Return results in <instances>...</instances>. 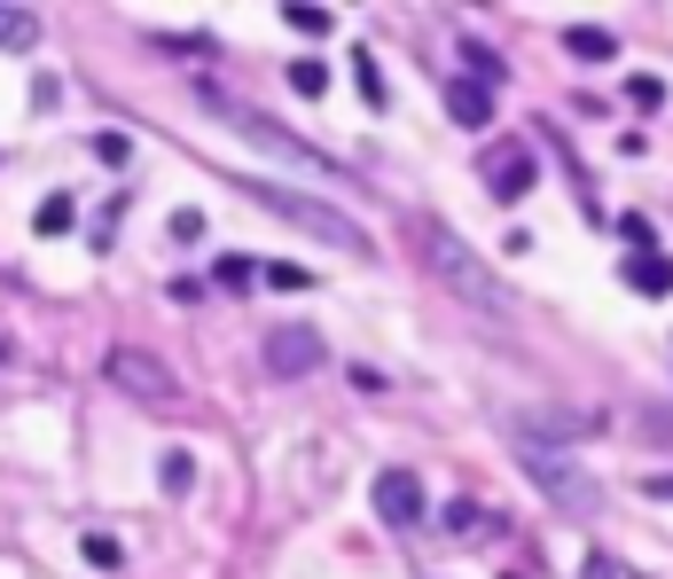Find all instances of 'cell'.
<instances>
[{
	"instance_id": "cell-7",
	"label": "cell",
	"mask_w": 673,
	"mask_h": 579,
	"mask_svg": "<svg viewBox=\"0 0 673 579\" xmlns=\"http://www.w3.org/2000/svg\"><path fill=\"white\" fill-rule=\"evenodd\" d=\"M259 361H267V376H282V384H290V376H313L329 353H321V337H313V329L282 321V329H267V353H259Z\"/></svg>"
},
{
	"instance_id": "cell-25",
	"label": "cell",
	"mask_w": 673,
	"mask_h": 579,
	"mask_svg": "<svg viewBox=\"0 0 673 579\" xmlns=\"http://www.w3.org/2000/svg\"><path fill=\"white\" fill-rule=\"evenodd\" d=\"M95 157H103V164H126L133 141H126V133H95Z\"/></svg>"
},
{
	"instance_id": "cell-2",
	"label": "cell",
	"mask_w": 673,
	"mask_h": 579,
	"mask_svg": "<svg viewBox=\"0 0 673 579\" xmlns=\"http://www.w3.org/2000/svg\"><path fill=\"white\" fill-rule=\"evenodd\" d=\"M235 189L250 196V204H267L275 219H290V227H306L313 243H329V251H345V259H376V243H368V227H353L336 204H321V196H298V189H275V181H243L235 173Z\"/></svg>"
},
{
	"instance_id": "cell-11",
	"label": "cell",
	"mask_w": 673,
	"mask_h": 579,
	"mask_svg": "<svg viewBox=\"0 0 673 579\" xmlns=\"http://www.w3.org/2000/svg\"><path fill=\"white\" fill-rule=\"evenodd\" d=\"M619 290H634V298H665V290H673V259H665V251L627 259V267H619Z\"/></svg>"
},
{
	"instance_id": "cell-6",
	"label": "cell",
	"mask_w": 673,
	"mask_h": 579,
	"mask_svg": "<svg viewBox=\"0 0 673 579\" xmlns=\"http://www.w3.org/2000/svg\"><path fill=\"white\" fill-rule=\"evenodd\" d=\"M533 181H541V164H533V149H525V141L485 149V196H493V204H525V196H533Z\"/></svg>"
},
{
	"instance_id": "cell-30",
	"label": "cell",
	"mask_w": 673,
	"mask_h": 579,
	"mask_svg": "<svg viewBox=\"0 0 673 579\" xmlns=\"http://www.w3.org/2000/svg\"><path fill=\"white\" fill-rule=\"evenodd\" d=\"M587 579H619V564L611 556H587Z\"/></svg>"
},
{
	"instance_id": "cell-4",
	"label": "cell",
	"mask_w": 673,
	"mask_h": 579,
	"mask_svg": "<svg viewBox=\"0 0 673 579\" xmlns=\"http://www.w3.org/2000/svg\"><path fill=\"white\" fill-rule=\"evenodd\" d=\"M517 454H525V478L541 485V502H556L564 517H596V510H603V485L587 478L579 462L548 454V447H517Z\"/></svg>"
},
{
	"instance_id": "cell-15",
	"label": "cell",
	"mask_w": 673,
	"mask_h": 579,
	"mask_svg": "<svg viewBox=\"0 0 673 579\" xmlns=\"http://www.w3.org/2000/svg\"><path fill=\"white\" fill-rule=\"evenodd\" d=\"M250 282H259V259H243V251H227V259H212V290H250Z\"/></svg>"
},
{
	"instance_id": "cell-21",
	"label": "cell",
	"mask_w": 673,
	"mask_h": 579,
	"mask_svg": "<svg viewBox=\"0 0 673 579\" xmlns=\"http://www.w3.org/2000/svg\"><path fill=\"white\" fill-rule=\"evenodd\" d=\"M259 282H275V290H313V275L290 267V259H259Z\"/></svg>"
},
{
	"instance_id": "cell-16",
	"label": "cell",
	"mask_w": 673,
	"mask_h": 579,
	"mask_svg": "<svg viewBox=\"0 0 673 579\" xmlns=\"http://www.w3.org/2000/svg\"><path fill=\"white\" fill-rule=\"evenodd\" d=\"M71 219H78V204H71V196L55 189V196H47V204L32 212V235H47V243H55V235H71Z\"/></svg>"
},
{
	"instance_id": "cell-13",
	"label": "cell",
	"mask_w": 673,
	"mask_h": 579,
	"mask_svg": "<svg viewBox=\"0 0 673 579\" xmlns=\"http://www.w3.org/2000/svg\"><path fill=\"white\" fill-rule=\"evenodd\" d=\"M462 78H478V87H501V78H510V63H501L485 40H462Z\"/></svg>"
},
{
	"instance_id": "cell-23",
	"label": "cell",
	"mask_w": 673,
	"mask_h": 579,
	"mask_svg": "<svg viewBox=\"0 0 673 579\" xmlns=\"http://www.w3.org/2000/svg\"><path fill=\"white\" fill-rule=\"evenodd\" d=\"M627 103H634V110H658V103H665V78L634 71V78H627Z\"/></svg>"
},
{
	"instance_id": "cell-28",
	"label": "cell",
	"mask_w": 673,
	"mask_h": 579,
	"mask_svg": "<svg viewBox=\"0 0 673 579\" xmlns=\"http://www.w3.org/2000/svg\"><path fill=\"white\" fill-rule=\"evenodd\" d=\"M447 525H455V533H478V525H485V510H478V502H455V510H447Z\"/></svg>"
},
{
	"instance_id": "cell-17",
	"label": "cell",
	"mask_w": 673,
	"mask_h": 579,
	"mask_svg": "<svg viewBox=\"0 0 673 579\" xmlns=\"http://www.w3.org/2000/svg\"><path fill=\"white\" fill-rule=\"evenodd\" d=\"M353 87H361V103H368V110H392V103H384V71H376V55H368V47L353 55Z\"/></svg>"
},
{
	"instance_id": "cell-26",
	"label": "cell",
	"mask_w": 673,
	"mask_h": 579,
	"mask_svg": "<svg viewBox=\"0 0 673 579\" xmlns=\"http://www.w3.org/2000/svg\"><path fill=\"white\" fill-rule=\"evenodd\" d=\"M290 32H329V9H306V0H298V9H290Z\"/></svg>"
},
{
	"instance_id": "cell-19",
	"label": "cell",
	"mask_w": 673,
	"mask_h": 579,
	"mask_svg": "<svg viewBox=\"0 0 673 579\" xmlns=\"http://www.w3.org/2000/svg\"><path fill=\"white\" fill-rule=\"evenodd\" d=\"M619 243H627V259H642V251H658V227L642 212H619Z\"/></svg>"
},
{
	"instance_id": "cell-5",
	"label": "cell",
	"mask_w": 673,
	"mask_h": 579,
	"mask_svg": "<svg viewBox=\"0 0 673 579\" xmlns=\"http://www.w3.org/2000/svg\"><path fill=\"white\" fill-rule=\"evenodd\" d=\"M103 376H110L126 399H141V407H173V399H181V376L164 368L157 353H141V345H110V353H103Z\"/></svg>"
},
{
	"instance_id": "cell-12",
	"label": "cell",
	"mask_w": 673,
	"mask_h": 579,
	"mask_svg": "<svg viewBox=\"0 0 673 579\" xmlns=\"http://www.w3.org/2000/svg\"><path fill=\"white\" fill-rule=\"evenodd\" d=\"M564 55H571V63H611V55H619V32H603V24H571V32H564Z\"/></svg>"
},
{
	"instance_id": "cell-24",
	"label": "cell",
	"mask_w": 673,
	"mask_h": 579,
	"mask_svg": "<svg viewBox=\"0 0 673 579\" xmlns=\"http://www.w3.org/2000/svg\"><path fill=\"white\" fill-rule=\"evenodd\" d=\"M157 47H164V55H212V40H204V32H164Z\"/></svg>"
},
{
	"instance_id": "cell-22",
	"label": "cell",
	"mask_w": 673,
	"mask_h": 579,
	"mask_svg": "<svg viewBox=\"0 0 673 579\" xmlns=\"http://www.w3.org/2000/svg\"><path fill=\"white\" fill-rule=\"evenodd\" d=\"M290 87H298L306 103H313V95H329V63H313V55H306V63H290Z\"/></svg>"
},
{
	"instance_id": "cell-10",
	"label": "cell",
	"mask_w": 673,
	"mask_h": 579,
	"mask_svg": "<svg viewBox=\"0 0 673 579\" xmlns=\"http://www.w3.org/2000/svg\"><path fill=\"white\" fill-rule=\"evenodd\" d=\"M603 416H525L517 423V447H541V439H596Z\"/></svg>"
},
{
	"instance_id": "cell-3",
	"label": "cell",
	"mask_w": 673,
	"mask_h": 579,
	"mask_svg": "<svg viewBox=\"0 0 673 579\" xmlns=\"http://www.w3.org/2000/svg\"><path fill=\"white\" fill-rule=\"evenodd\" d=\"M204 110H212L220 126H235V133H243L250 149H267V157H282V164H298V173H336V164H329V157H321L313 141H298V133H282V126H275V118H259V110H235V103H227L220 87H204Z\"/></svg>"
},
{
	"instance_id": "cell-20",
	"label": "cell",
	"mask_w": 673,
	"mask_h": 579,
	"mask_svg": "<svg viewBox=\"0 0 673 579\" xmlns=\"http://www.w3.org/2000/svg\"><path fill=\"white\" fill-rule=\"evenodd\" d=\"M78 556H87L95 571H118V564H126V548H118L110 533H87V540H78Z\"/></svg>"
},
{
	"instance_id": "cell-8",
	"label": "cell",
	"mask_w": 673,
	"mask_h": 579,
	"mask_svg": "<svg viewBox=\"0 0 673 579\" xmlns=\"http://www.w3.org/2000/svg\"><path fill=\"white\" fill-rule=\"evenodd\" d=\"M376 517H384L392 533L424 525V485H415L407 470H384V478H376Z\"/></svg>"
},
{
	"instance_id": "cell-9",
	"label": "cell",
	"mask_w": 673,
	"mask_h": 579,
	"mask_svg": "<svg viewBox=\"0 0 673 579\" xmlns=\"http://www.w3.org/2000/svg\"><path fill=\"white\" fill-rule=\"evenodd\" d=\"M447 118L470 126V133H485L493 126V87H478V78H447Z\"/></svg>"
},
{
	"instance_id": "cell-14",
	"label": "cell",
	"mask_w": 673,
	"mask_h": 579,
	"mask_svg": "<svg viewBox=\"0 0 673 579\" xmlns=\"http://www.w3.org/2000/svg\"><path fill=\"white\" fill-rule=\"evenodd\" d=\"M0 47H9V55L40 47V17H32V9H0Z\"/></svg>"
},
{
	"instance_id": "cell-29",
	"label": "cell",
	"mask_w": 673,
	"mask_h": 579,
	"mask_svg": "<svg viewBox=\"0 0 673 579\" xmlns=\"http://www.w3.org/2000/svg\"><path fill=\"white\" fill-rule=\"evenodd\" d=\"M642 493H650V502H673V470H658V478H642Z\"/></svg>"
},
{
	"instance_id": "cell-27",
	"label": "cell",
	"mask_w": 673,
	"mask_h": 579,
	"mask_svg": "<svg viewBox=\"0 0 673 579\" xmlns=\"http://www.w3.org/2000/svg\"><path fill=\"white\" fill-rule=\"evenodd\" d=\"M173 243H204V212H173Z\"/></svg>"
},
{
	"instance_id": "cell-1",
	"label": "cell",
	"mask_w": 673,
	"mask_h": 579,
	"mask_svg": "<svg viewBox=\"0 0 673 579\" xmlns=\"http://www.w3.org/2000/svg\"><path fill=\"white\" fill-rule=\"evenodd\" d=\"M415 251H424V267H431V282H439L447 298H462V305H478V313H510V290H501V275L470 251V243H462L447 219H424Z\"/></svg>"
},
{
	"instance_id": "cell-18",
	"label": "cell",
	"mask_w": 673,
	"mask_h": 579,
	"mask_svg": "<svg viewBox=\"0 0 673 579\" xmlns=\"http://www.w3.org/2000/svg\"><path fill=\"white\" fill-rule=\"evenodd\" d=\"M157 485H164V493H173V502H181V493L196 485V462H189V454L173 447V454H164V462H157Z\"/></svg>"
}]
</instances>
